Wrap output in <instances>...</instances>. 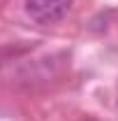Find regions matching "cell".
Listing matches in <instances>:
<instances>
[{"mask_svg": "<svg viewBox=\"0 0 118 121\" xmlns=\"http://www.w3.org/2000/svg\"><path fill=\"white\" fill-rule=\"evenodd\" d=\"M72 0H26V12L37 23H56L67 14Z\"/></svg>", "mask_w": 118, "mask_h": 121, "instance_id": "obj_1", "label": "cell"}]
</instances>
